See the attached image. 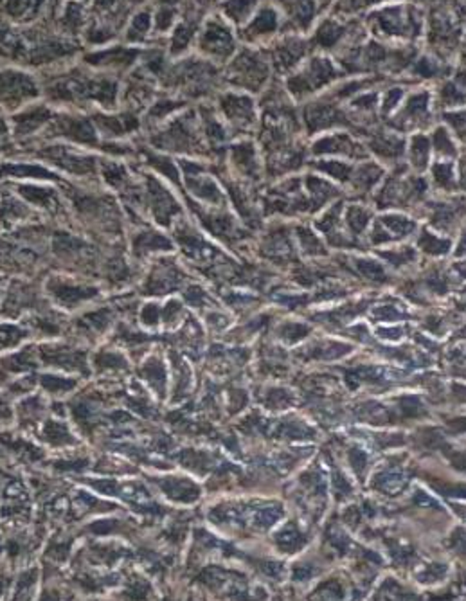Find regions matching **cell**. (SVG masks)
Returning a JSON list of instances; mask_svg holds the SVG:
<instances>
[{"label":"cell","instance_id":"cell-1","mask_svg":"<svg viewBox=\"0 0 466 601\" xmlns=\"http://www.w3.org/2000/svg\"><path fill=\"white\" fill-rule=\"evenodd\" d=\"M43 94L58 105L96 103L105 110L114 112L121 100V85L115 78L107 74L101 76L70 70L51 80Z\"/></svg>","mask_w":466,"mask_h":601},{"label":"cell","instance_id":"cell-2","mask_svg":"<svg viewBox=\"0 0 466 601\" xmlns=\"http://www.w3.org/2000/svg\"><path fill=\"white\" fill-rule=\"evenodd\" d=\"M149 142L159 151L182 155H202L203 154V137L200 117L195 112H184L176 117L169 119V123L161 127L149 137Z\"/></svg>","mask_w":466,"mask_h":601},{"label":"cell","instance_id":"cell-3","mask_svg":"<svg viewBox=\"0 0 466 601\" xmlns=\"http://www.w3.org/2000/svg\"><path fill=\"white\" fill-rule=\"evenodd\" d=\"M220 80H223V74L218 73L214 63L200 56L184 58L162 78L168 87L175 88L184 97H206Z\"/></svg>","mask_w":466,"mask_h":601},{"label":"cell","instance_id":"cell-4","mask_svg":"<svg viewBox=\"0 0 466 601\" xmlns=\"http://www.w3.org/2000/svg\"><path fill=\"white\" fill-rule=\"evenodd\" d=\"M270 78V58L253 47H243L227 63L223 81L245 92H261Z\"/></svg>","mask_w":466,"mask_h":601},{"label":"cell","instance_id":"cell-5","mask_svg":"<svg viewBox=\"0 0 466 601\" xmlns=\"http://www.w3.org/2000/svg\"><path fill=\"white\" fill-rule=\"evenodd\" d=\"M198 54L211 63H229L238 53V35L220 13L206 18L196 38Z\"/></svg>","mask_w":466,"mask_h":601},{"label":"cell","instance_id":"cell-6","mask_svg":"<svg viewBox=\"0 0 466 601\" xmlns=\"http://www.w3.org/2000/svg\"><path fill=\"white\" fill-rule=\"evenodd\" d=\"M46 137H60L81 146H101L100 132L92 117H85L83 114L76 112H58L46 130Z\"/></svg>","mask_w":466,"mask_h":601},{"label":"cell","instance_id":"cell-7","mask_svg":"<svg viewBox=\"0 0 466 601\" xmlns=\"http://www.w3.org/2000/svg\"><path fill=\"white\" fill-rule=\"evenodd\" d=\"M218 114L231 135H247L258 127V108L250 96L241 92H223L218 97Z\"/></svg>","mask_w":466,"mask_h":601},{"label":"cell","instance_id":"cell-8","mask_svg":"<svg viewBox=\"0 0 466 601\" xmlns=\"http://www.w3.org/2000/svg\"><path fill=\"white\" fill-rule=\"evenodd\" d=\"M42 96L38 80L27 70L8 67L2 70V107L8 112L22 110L27 103Z\"/></svg>","mask_w":466,"mask_h":601},{"label":"cell","instance_id":"cell-9","mask_svg":"<svg viewBox=\"0 0 466 601\" xmlns=\"http://www.w3.org/2000/svg\"><path fill=\"white\" fill-rule=\"evenodd\" d=\"M337 78H339L337 67L328 58L315 56L301 70L287 78V88L292 96L305 97L308 94L317 92L319 88L326 87Z\"/></svg>","mask_w":466,"mask_h":601},{"label":"cell","instance_id":"cell-10","mask_svg":"<svg viewBox=\"0 0 466 601\" xmlns=\"http://www.w3.org/2000/svg\"><path fill=\"white\" fill-rule=\"evenodd\" d=\"M206 4H184L180 6V18L169 38V56L179 58L188 53L189 47L198 38L200 29L207 18Z\"/></svg>","mask_w":466,"mask_h":601},{"label":"cell","instance_id":"cell-11","mask_svg":"<svg viewBox=\"0 0 466 601\" xmlns=\"http://www.w3.org/2000/svg\"><path fill=\"white\" fill-rule=\"evenodd\" d=\"M38 155L42 159H46L47 162H51L53 166H56L58 169H63V171L80 176L90 175V173L96 171L97 166V161L94 159V155L78 151L76 148L67 144L46 146V148L38 149Z\"/></svg>","mask_w":466,"mask_h":601},{"label":"cell","instance_id":"cell-12","mask_svg":"<svg viewBox=\"0 0 466 601\" xmlns=\"http://www.w3.org/2000/svg\"><path fill=\"white\" fill-rule=\"evenodd\" d=\"M373 26L382 35L391 36V38H409L420 31V22L414 16L413 8L403 9L401 6L396 8L382 9L373 15Z\"/></svg>","mask_w":466,"mask_h":601},{"label":"cell","instance_id":"cell-13","mask_svg":"<svg viewBox=\"0 0 466 601\" xmlns=\"http://www.w3.org/2000/svg\"><path fill=\"white\" fill-rule=\"evenodd\" d=\"M96 124L100 137L108 139V142H115L119 139L130 137L141 128L142 121L134 112H94L90 115Z\"/></svg>","mask_w":466,"mask_h":601},{"label":"cell","instance_id":"cell-14","mask_svg":"<svg viewBox=\"0 0 466 601\" xmlns=\"http://www.w3.org/2000/svg\"><path fill=\"white\" fill-rule=\"evenodd\" d=\"M153 96H155V78L144 69L134 70L125 83V88H121L122 105L134 114L152 103Z\"/></svg>","mask_w":466,"mask_h":601},{"label":"cell","instance_id":"cell-15","mask_svg":"<svg viewBox=\"0 0 466 601\" xmlns=\"http://www.w3.org/2000/svg\"><path fill=\"white\" fill-rule=\"evenodd\" d=\"M56 112L47 105H29L11 115V132L15 139H27L31 135L46 132Z\"/></svg>","mask_w":466,"mask_h":601},{"label":"cell","instance_id":"cell-16","mask_svg":"<svg viewBox=\"0 0 466 601\" xmlns=\"http://www.w3.org/2000/svg\"><path fill=\"white\" fill-rule=\"evenodd\" d=\"M279 26H281V16H279L274 6H258L256 13H254L253 18L248 20L247 26L240 27L238 38L245 43H260L274 35Z\"/></svg>","mask_w":466,"mask_h":601},{"label":"cell","instance_id":"cell-17","mask_svg":"<svg viewBox=\"0 0 466 601\" xmlns=\"http://www.w3.org/2000/svg\"><path fill=\"white\" fill-rule=\"evenodd\" d=\"M146 191H148V206L153 213V218L161 225H169L180 211L175 196L152 175H146Z\"/></svg>","mask_w":466,"mask_h":601},{"label":"cell","instance_id":"cell-18","mask_svg":"<svg viewBox=\"0 0 466 601\" xmlns=\"http://www.w3.org/2000/svg\"><path fill=\"white\" fill-rule=\"evenodd\" d=\"M141 50L135 47H108V49L97 50L83 58V62L96 69H107L110 73H121L130 69L141 56Z\"/></svg>","mask_w":466,"mask_h":601},{"label":"cell","instance_id":"cell-19","mask_svg":"<svg viewBox=\"0 0 466 601\" xmlns=\"http://www.w3.org/2000/svg\"><path fill=\"white\" fill-rule=\"evenodd\" d=\"M229 159L233 168L236 169L240 175L253 180L261 176L260 154H258V148L254 146L253 141H248V139L234 141L229 148Z\"/></svg>","mask_w":466,"mask_h":601},{"label":"cell","instance_id":"cell-20","mask_svg":"<svg viewBox=\"0 0 466 601\" xmlns=\"http://www.w3.org/2000/svg\"><path fill=\"white\" fill-rule=\"evenodd\" d=\"M312 154L315 155H346L349 159H364L366 157V146L356 142L351 135L346 134H333L321 137L312 148Z\"/></svg>","mask_w":466,"mask_h":601},{"label":"cell","instance_id":"cell-21","mask_svg":"<svg viewBox=\"0 0 466 601\" xmlns=\"http://www.w3.org/2000/svg\"><path fill=\"white\" fill-rule=\"evenodd\" d=\"M302 117H305L306 128H309V132L328 130L335 124H348L344 114L328 101H315V103L306 105Z\"/></svg>","mask_w":466,"mask_h":601},{"label":"cell","instance_id":"cell-22","mask_svg":"<svg viewBox=\"0 0 466 601\" xmlns=\"http://www.w3.org/2000/svg\"><path fill=\"white\" fill-rule=\"evenodd\" d=\"M306 46L305 40L297 38V36H287L285 40L277 42L270 53V60L275 65L279 73H288L297 67V63L305 58Z\"/></svg>","mask_w":466,"mask_h":601},{"label":"cell","instance_id":"cell-23","mask_svg":"<svg viewBox=\"0 0 466 601\" xmlns=\"http://www.w3.org/2000/svg\"><path fill=\"white\" fill-rule=\"evenodd\" d=\"M198 112L203 137L207 141V148H220V146L226 144L233 137L227 124L223 123L222 115L218 114V110H214L213 107H207V105H202Z\"/></svg>","mask_w":466,"mask_h":601},{"label":"cell","instance_id":"cell-24","mask_svg":"<svg viewBox=\"0 0 466 601\" xmlns=\"http://www.w3.org/2000/svg\"><path fill=\"white\" fill-rule=\"evenodd\" d=\"M47 288H49V292L53 294V297L56 299L58 303L67 308L76 307V304L83 303V301H87V299L94 297V295L97 294L96 288L70 284L60 280H51L49 283H47Z\"/></svg>","mask_w":466,"mask_h":601},{"label":"cell","instance_id":"cell-25","mask_svg":"<svg viewBox=\"0 0 466 601\" xmlns=\"http://www.w3.org/2000/svg\"><path fill=\"white\" fill-rule=\"evenodd\" d=\"M349 35V27L346 23L339 22L335 18H326L319 23V27L315 29V35L312 38V43L315 47H321V49H335L346 36Z\"/></svg>","mask_w":466,"mask_h":601},{"label":"cell","instance_id":"cell-26","mask_svg":"<svg viewBox=\"0 0 466 601\" xmlns=\"http://www.w3.org/2000/svg\"><path fill=\"white\" fill-rule=\"evenodd\" d=\"M428 117V94L420 92L409 97L406 108L400 112L396 119V127L407 130L409 127L423 123V119Z\"/></svg>","mask_w":466,"mask_h":601},{"label":"cell","instance_id":"cell-27","mask_svg":"<svg viewBox=\"0 0 466 601\" xmlns=\"http://www.w3.org/2000/svg\"><path fill=\"white\" fill-rule=\"evenodd\" d=\"M184 107H186V100H175V97L155 100L152 107H148V112H146L144 119H142V124L146 128L159 127L161 123H164L166 119H169V115L182 110Z\"/></svg>","mask_w":466,"mask_h":601},{"label":"cell","instance_id":"cell-28","mask_svg":"<svg viewBox=\"0 0 466 601\" xmlns=\"http://www.w3.org/2000/svg\"><path fill=\"white\" fill-rule=\"evenodd\" d=\"M153 29V11L152 8H144L135 13L132 20L128 22L127 33H125V42L127 43H142L146 42L148 35Z\"/></svg>","mask_w":466,"mask_h":601},{"label":"cell","instance_id":"cell-29","mask_svg":"<svg viewBox=\"0 0 466 601\" xmlns=\"http://www.w3.org/2000/svg\"><path fill=\"white\" fill-rule=\"evenodd\" d=\"M367 146L371 151H375V155L382 159H398L406 149L403 141L394 134H375L369 137Z\"/></svg>","mask_w":466,"mask_h":601},{"label":"cell","instance_id":"cell-30","mask_svg":"<svg viewBox=\"0 0 466 601\" xmlns=\"http://www.w3.org/2000/svg\"><path fill=\"white\" fill-rule=\"evenodd\" d=\"M220 15L231 23V26H247L248 20L253 18L256 13L258 4L256 2H223L218 6Z\"/></svg>","mask_w":466,"mask_h":601},{"label":"cell","instance_id":"cell-31","mask_svg":"<svg viewBox=\"0 0 466 601\" xmlns=\"http://www.w3.org/2000/svg\"><path fill=\"white\" fill-rule=\"evenodd\" d=\"M171 249L173 247L168 238L155 233V230H144V233L137 234L134 240V252H137L139 256H146L148 252H161V250Z\"/></svg>","mask_w":466,"mask_h":601},{"label":"cell","instance_id":"cell-32","mask_svg":"<svg viewBox=\"0 0 466 601\" xmlns=\"http://www.w3.org/2000/svg\"><path fill=\"white\" fill-rule=\"evenodd\" d=\"M43 358H47V362L58 366V368H65V369H80L85 368V358L83 353L73 351V349L67 348H43Z\"/></svg>","mask_w":466,"mask_h":601},{"label":"cell","instance_id":"cell-33","mask_svg":"<svg viewBox=\"0 0 466 601\" xmlns=\"http://www.w3.org/2000/svg\"><path fill=\"white\" fill-rule=\"evenodd\" d=\"M4 13L8 18H11L16 23H29L40 15L42 8H46L43 2H4Z\"/></svg>","mask_w":466,"mask_h":601},{"label":"cell","instance_id":"cell-34","mask_svg":"<svg viewBox=\"0 0 466 601\" xmlns=\"http://www.w3.org/2000/svg\"><path fill=\"white\" fill-rule=\"evenodd\" d=\"M83 8H87V4H65L63 6V11L60 18V27L67 35L76 36L78 33L87 29V18H85Z\"/></svg>","mask_w":466,"mask_h":601},{"label":"cell","instance_id":"cell-35","mask_svg":"<svg viewBox=\"0 0 466 601\" xmlns=\"http://www.w3.org/2000/svg\"><path fill=\"white\" fill-rule=\"evenodd\" d=\"M180 18V6L176 4H159L153 13V31L157 35H166L173 31Z\"/></svg>","mask_w":466,"mask_h":601},{"label":"cell","instance_id":"cell-36","mask_svg":"<svg viewBox=\"0 0 466 601\" xmlns=\"http://www.w3.org/2000/svg\"><path fill=\"white\" fill-rule=\"evenodd\" d=\"M180 280H182V274H180V270H176V268H157L152 280L146 284V287H148L146 292H148V294H166V292H169L171 288H175L173 284L180 283Z\"/></svg>","mask_w":466,"mask_h":601},{"label":"cell","instance_id":"cell-37","mask_svg":"<svg viewBox=\"0 0 466 601\" xmlns=\"http://www.w3.org/2000/svg\"><path fill=\"white\" fill-rule=\"evenodd\" d=\"M18 193L26 200H29L35 206L43 207V209H54L58 206V195L53 188H43V186L26 184L20 186Z\"/></svg>","mask_w":466,"mask_h":601},{"label":"cell","instance_id":"cell-38","mask_svg":"<svg viewBox=\"0 0 466 601\" xmlns=\"http://www.w3.org/2000/svg\"><path fill=\"white\" fill-rule=\"evenodd\" d=\"M285 8L292 9L290 13H287L288 20H290V26H295V31H306L312 26V20L317 16L315 9L324 8L321 4H283Z\"/></svg>","mask_w":466,"mask_h":601},{"label":"cell","instance_id":"cell-39","mask_svg":"<svg viewBox=\"0 0 466 601\" xmlns=\"http://www.w3.org/2000/svg\"><path fill=\"white\" fill-rule=\"evenodd\" d=\"M142 157H144V161L148 162L153 169H157L159 173H162V175H166L168 179H171L175 184H179L180 182L179 164H176L171 157H168V155L155 154V151H142Z\"/></svg>","mask_w":466,"mask_h":601},{"label":"cell","instance_id":"cell-40","mask_svg":"<svg viewBox=\"0 0 466 601\" xmlns=\"http://www.w3.org/2000/svg\"><path fill=\"white\" fill-rule=\"evenodd\" d=\"M4 173L11 176H27V179L60 180V176H58L56 173L49 171V169L43 168V166H35V164H11V162H6Z\"/></svg>","mask_w":466,"mask_h":601},{"label":"cell","instance_id":"cell-41","mask_svg":"<svg viewBox=\"0 0 466 601\" xmlns=\"http://www.w3.org/2000/svg\"><path fill=\"white\" fill-rule=\"evenodd\" d=\"M382 175H383V169L380 168V166L373 164V162H367V164H362L360 168H356L355 171H353L351 179H353V182H355L356 189L367 191V189L373 188V186L382 179Z\"/></svg>","mask_w":466,"mask_h":601},{"label":"cell","instance_id":"cell-42","mask_svg":"<svg viewBox=\"0 0 466 601\" xmlns=\"http://www.w3.org/2000/svg\"><path fill=\"white\" fill-rule=\"evenodd\" d=\"M428 155H430V142H428V139L425 135H414L409 146V159L414 168L423 169L428 162Z\"/></svg>","mask_w":466,"mask_h":601},{"label":"cell","instance_id":"cell-43","mask_svg":"<svg viewBox=\"0 0 466 601\" xmlns=\"http://www.w3.org/2000/svg\"><path fill=\"white\" fill-rule=\"evenodd\" d=\"M142 375L148 380V383H152L153 389H157L159 393H162V387H164L166 383V371L164 366L161 364V360H148L144 368H142Z\"/></svg>","mask_w":466,"mask_h":601},{"label":"cell","instance_id":"cell-44","mask_svg":"<svg viewBox=\"0 0 466 601\" xmlns=\"http://www.w3.org/2000/svg\"><path fill=\"white\" fill-rule=\"evenodd\" d=\"M315 166H317V169H321V171L335 176V179L340 180V182H346V180L351 179V175H353L351 166L344 164V162H339V161H322V162H317Z\"/></svg>","mask_w":466,"mask_h":601},{"label":"cell","instance_id":"cell-45","mask_svg":"<svg viewBox=\"0 0 466 601\" xmlns=\"http://www.w3.org/2000/svg\"><path fill=\"white\" fill-rule=\"evenodd\" d=\"M348 223H349V230H351L353 234H360L362 230H366L367 223H369V213H367L364 207H359V206L349 207Z\"/></svg>","mask_w":466,"mask_h":601},{"label":"cell","instance_id":"cell-46","mask_svg":"<svg viewBox=\"0 0 466 601\" xmlns=\"http://www.w3.org/2000/svg\"><path fill=\"white\" fill-rule=\"evenodd\" d=\"M420 247L428 254H445L450 245H448V242H443V240H440L438 236L425 230L420 238Z\"/></svg>","mask_w":466,"mask_h":601},{"label":"cell","instance_id":"cell-47","mask_svg":"<svg viewBox=\"0 0 466 601\" xmlns=\"http://www.w3.org/2000/svg\"><path fill=\"white\" fill-rule=\"evenodd\" d=\"M42 385L46 387L49 393H67V390H70L74 385H76V382L69 378H63V376H58V375H47V376H42Z\"/></svg>","mask_w":466,"mask_h":601},{"label":"cell","instance_id":"cell-48","mask_svg":"<svg viewBox=\"0 0 466 601\" xmlns=\"http://www.w3.org/2000/svg\"><path fill=\"white\" fill-rule=\"evenodd\" d=\"M434 146H436L438 154L445 155V157H452L455 155V146L452 142L450 135H448L447 128H438L436 134H434Z\"/></svg>","mask_w":466,"mask_h":601},{"label":"cell","instance_id":"cell-49","mask_svg":"<svg viewBox=\"0 0 466 601\" xmlns=\"http://www.w3.org/2000/svg\"><path fill=\"white\" fill-rule=\"evenodd\" d=\"M432 175H434V180L441 189H448L454 184V168L448 162H440V164L434 166Z\"/></svg>","mask_w":466,"mask_h":601},{"label":"cell","instance_id":"cell-50","mask_svg":"<svg viewBox=\"0 0 466 601\" xmlns=\"http://www.w3.org/2000/svg\"><path fill=\"white\" fill-rule=\"evenodd\" d=\"M356 267H359V272H362L367 280L373 281H386L387 276L383 272V268L380 267L376 261L373 260H359L356 261Z\"/></svg>","mask_w":466,"mask_h":601},{"label":"cell","instance_id":"cell-51","mask_svg":"<svg viewBox=\"0 0 466 601\" xmlns=\"http://www.w3.org/2000/svg\"><path fill=\"white\" fill-rule=\"evenodd\" d=\"M438 70H440V63L428 56L421 58L420 62H418V65L414 67V73L420 74V76H423V78L438 76Z\"/></svg>","mask_w":466,"mask_h":601},{"label":"cell","instance_id":"cell-52","mask_svg":"<svg viewBox=\"0 0 466 601\" xmlns=\"http://www.w3.org/2000/svg\"><path fill=\"white\" fill-rule=\"evenodd\" d=\"M401 96H403V90L401 88H389L382 100V112L383 115H389L393 112V108L400 103Z\"/></svg>","mask_w":466,"mask_h":601},{"label":"cell","instance_id":"cell-53","mask_svg":"<svg viewBox=\"0 0 466 601\" xmlns=\"http://www.w3.org/2000/svg\"><path fill=\"white\" fill-rule=\"evenodd\" d=\"M2 335H4V348H11V346L18 344V342L22 341L27 334L26 331H20L18 328H13V326L4 324V331H2Z\"/></svg>","mask_w":466,"mask_h":601},{"label":"cell","instance_id":"cell-54","mask_svg":"<svg viewBox=\"0 0 466 601\" xmlns=\"http://www.w3.org/2000/svg\"><path fill=\"white\" fill-rule=\"evenodd\" d=\"M56 436H58V443H63V441L70 440V434L67 432L65 427L60 425V423L51 422L49 425H47V440L54 443V441H56Z\"/></svg>","mask_w":466,"mask_h":601},{"label":"cell","instance_id":"cell-55","mask_svg":"<svg viewBox=\"0 0 466 601\" xmlns=\"http://www.w3.org/2000/svg\"><path fill=\"white\" fill-rule=\"evenodd\" d=\"M159 315H162V312H159V307H155V304H146L141 312V319L146 326L159 324V321H161Z\"/></svg>","mask_w":466,"mask_h":601},{"label":"cell","instance_id":"cell-56","mask_svg":"<svg viewBox=\"0 0 466 601\" xmlns=\"http://www.w3.org/2000/svg\"><path fill=\"white\" fill-rule=\"evenodd\" d=\"M465 250H466V234H465V236H462V240H461V245H459V250H457V254H465Z\"/></svg>","mask_w":466,"mask_h":601}]
</instances>
